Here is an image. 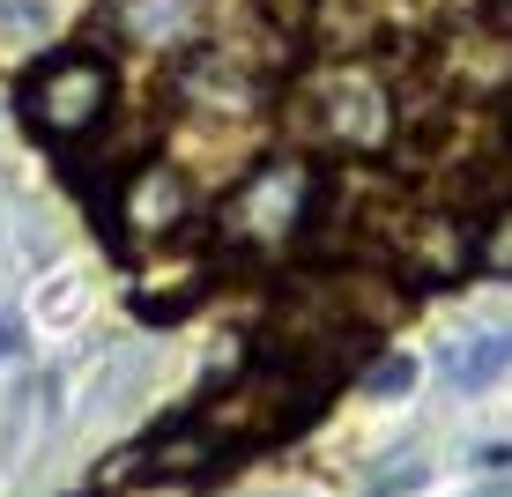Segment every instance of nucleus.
<instances>
[{"label":"nucleus","instance_id":"obj_1","mask_svg":"<svg viewBox=\"0 0 512 497\" xmlns=\"http://www.w3.org/2000/svg\"><path fill=\"white\" fill-rule=\"evenodd\" d=\"M112 97H119V75H112V60L90 52V45L45 52V60L23 75V90H15L30 134L52 141V149H82V141L112 119Z\"/></svg>","mask_w":512,"mask_h":497},{"label":"nucleus","instance_id":"obj_2","mask_svg":"<svg viewBox=\"0 0 512 497\" xmlns=\"http://www.w3.org/2000/svg\"><path fill=\"white\" fill-rule=\"evenodd\" d=\"M320 171L305 156H275V164L238 171L231 201H223V230L238 245H290L305 238V223H320Z\"/></svg>","mask_w":512,"mask_h":497},{"label":"nucleus","instance_id":"obj_3","mask_svg":"<svg viewBox=\"0 0 512 497\" xmlns=\"http://www.w3.org/2000/svg\"><path fill=\"white\" fill-rule=\"evenodd\" d=\"M193 216V186L179 164H164V156H149V164H127V179L112 193V223L127 230L134 245H164L179 238V223Z\"/></svg>","mask_w":512,"mask_h":497},{"label":"nucleus","instance_id":"obj_4","mask_svg":"<svg viewBox=\"0 0 512 497\" xmlns=\"http://www.w3.org/2000/svg\"><path fill=\"white\" fill-rule=\"evenodd\" d=\"M320 134L342 141L349 156H372V149H386V134H394V104H386L379 82H364L357 67H349V75H334L320 90Z\"/></svg>","mask_w":512,"mask_h":497},{"label":"nucleus","instance_id":"obj_5","mask_svg":"<svg viewBox=\"0 0 512 497\" xmlns=\"http://www.w3.org/2000/svg\"><path fill=\"white\" fill-rule=\"evenodd\" d=\"M193 0H119V15L112 23L127 30L134 45H149V52H164V45H186L193 38Z\"/></svg>","mask_w":512,"mask_h":497},{"label":"nucleus","instance_id":"obj_6","mask_svg":"<svg viewBox=\"0 0 512 497\" xmlns=\"http://www.w3.org/2000/svg\"><path fill=\"white\" fill-rule=\"evenodd\" d=\"M505 364H512V334H483L468 357H453V386H468V394H475V386H490Z\"/></svg>","mask_w":512,"mask_h":497},{"label":"nucleus","instance_id":"obj_7","mask_svg":"<svg viewBox=\"0 0 512 497\" xmlns=\"http://www.w3.org/2000/svg\"><path fill=\"white\" fill-rule=\"evenodd\" d=\"M475 268H490V275H512V201L498 208V216H490L483 230H475Z\"/></svg>","mask_w":512,"mask_h":497},{"label":"nucleus","instance_id":"obj_8","mask_svg":"<svg viewBox=\"0 0 512 497\" xmlns=\"http://www.w3.org/2000/svg\"><path fill=\"white\" fill-rule=\"evenodd\" d=\"M409 379H416V364H409V357H386L372 379H364V394H409Z\"/></svg>","mask_w":512,"mask_h":497},{"label":"nucleus","instance_id":"obj_9","mask_svg":"<svg viewBox=\"0 0 512 497\" xmlns=\"http://www.w3.org/2000/svg\"><path fill=\"white\" fill-rule=\"evenodd\" d=\"M15 342H23V334H15L8 319H0V357H15Z\"/></svg>","mask_w":512,"mask_h":497},{"label":"nucleus","instance_id":"obj_10","mask_svg":"<svg viewBox=\"0 0 512 497\" xmlns=\"http://www.w3.org/2000/svg\"><path fill=\"white\" fill-rule=\"evenodd\" d=\"M490 15H498V23H505V30H512V0H498V8H490Z\"/></svg>","mask_w":512,"mask_h":497}]
</instances>
